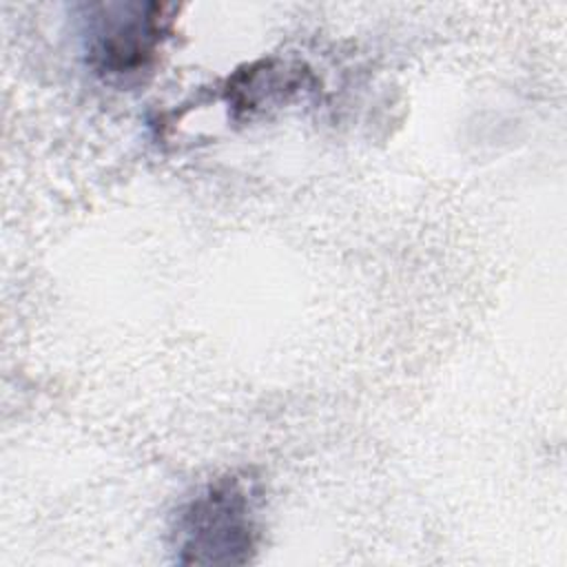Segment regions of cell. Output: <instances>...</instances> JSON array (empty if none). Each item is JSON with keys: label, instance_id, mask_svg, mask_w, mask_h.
I'll list each match as a JSON object with an SVG mask.
<instances>
[{"label": "cell", "instance_id": "2", "mask_svg": "<svg viewBox=\"0 0 567 567\" xmlns=\"http://www.w3.org/2000/svg\"><path fill=\"white\" fill-rule=\"evenodd\" d=\"M86 31V58L91 69L106 80H137L151 71L171 16L162 4H102L95 7Z\"/></svg>", "mask_w": 567, "mask_h": 567}, {"label": "cell", "instance_id": "1", "mask_svg": "<svg viewBox=\"0 0 567 567\" xmlns=\"http://www.w3.org/2000/svg\"><path fill=\"white\" fill-rule=\"evenodd\" d=\"M261 494L255 478L226 474L188 498L173 525L175 560L184 565H244L259 543Z\"/></svg>", "mask_w": 567, "mask_h": 567}]
</instances>
